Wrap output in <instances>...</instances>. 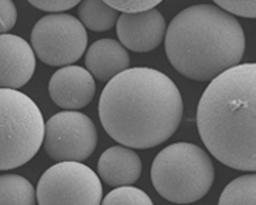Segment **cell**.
I'll list each match as a JSON object with an SVG mask.
<instances>
[{
  "label": "cell",
  "instance_id": "16",
  "mask_svg": "<svg viewBox=\"0 0 256 205\" xmlns=\"http://www.w3.org/2000/svg\"><path fill=\"white\" fill-rule=\"evenodd\" d=\"M218 205H256V174L238 177L228 184Z\"/></svg>",
  "mask_w": 256,
  "mask_h": 205
},
{
  "label": "cell",
  "instance_id": "11",
  "mask_svg": "<svg viewBox=\"0 0 256 205\" xmlns=\"http://www.w3.org/2000/svg\"><path fill=\"white\" fill-rule=\"evenodd\" d=\"M36 58L32 46L24 38L0 35V88L18 90L32 78Z\"/></svg>",
  "mask_w": 256,
  "mask_h": 205
},
{
  "label": "cell",
  "instance_id": "7",
  "mask_svg": "<svg viewBox=\"0 0 256 205\" xmlns=\"http://www.w3.org/2000/svg\"><path fill=\"white\" fill-rule=\"evenodd\" d=\"M86 26L74 16L51 13L40 17L30 33V46L46 65L67 67L80 59L87 48Z\"/></svg>",
  "mask_w": 256,
  "mask_h": 205
},
{
  "label": "cell",
  "instance_id": "18",
  "mask_svg": "<svg viewBox=\"0 0 256 205\" xmlns=\"http://www.w3.org/2000/svg\"><path fill=\"white\" fill-rule=\"evenodd\" d=\"M213 1L230 14L256 19V0H213Z\"/></svg>",
  "mask_w": 256,
  "mask_h": 205
},
{
  "label": "cell",
  "instance_id": "12",
  "mask_svg": "<svg viewBox=\"0 0 256 205\" xmlns=\"http://www.w3.org/2000/svg\"><path fill=\"white\" fill-rule=\"evenodd\" d=\"M98 178L110 187H129L142 174V161L128 146H112L102 153L97 164Z\"/></svg>",
  "mask_w": 256,
  "mask_h": 205
},
{
  "label": "cell",
  "instance_id": "2",
  "mask_svg": "<svg viewBox=\"0 0 256 205\" xmlns=\"http://www.w3.org/2000/svg\"><path fill=\"white\" fill-rule=\"evenodd\" d=\"M197 126L218 162L256 172V64H238L210 81L197 107Z\"/></svg>",
  "mask_w": 256,
  "mask_h": 205
},
{
  "label": "cell",
  "instance_id": "21",
  "mask_svg": "<svg viewBox=\"0 0 256 205\" xmlns=\"http://www.w3.org/2000/svg\"><path fill=\"white\" fill-rule=\"evenodd\" d=\"M32 6L38 7L40 10L60 13L64 10H70L71 7L77 6L81 0H28Z\"/></svg>",
  "mask_w": 256,
  "mask_h": 205
},
{
  "label": "cell",
  "instance_id": "4",
  "mask_svg": "<svg viewBox=\"0 0 256 205\" xmlns=\"http://www.w3.org/2000/svg\"><path fill=\"white\" fill-rule=\"evenodd\" d=\"M150 179L164 200L174 204H192L212 190L214 165L200 146L178 142L155 156Z\"/></svg>",
  "mask_w": 256,
  "mask_h": 205
},
{
  "label": "cell",
  "instance_id": "15",
  "mask_svg": "<svg viewBox=\"0 0 256 205\" xmlns=\"http://www.w3.org/2000/svg\"><path fill=\"white\" fill-rule=\"evenodd\" d=\"M0 205H36L34 185L20 175H0Z\"/></svg>",
  "mask_w": 256,
  "mask_h": 205
},
{
  "label": "cell",
  "instance_id": "17",
  "mask_svg": "<svg viewBox=\"0 0 256 205\" xmlns=\"http://www.w3.org/2000/svg\"><path fill=\"white\" fill-rule=\"evenodd\" d=\"M100 205H154V203L146 192L129 185L108 192Z\"/></svg>",
  "mask_w": 256,
  "mask_h": 205
},
{
  "label": "cell",
  "instance_id": "5",
  "mask_svg": "<svg viewBox=\"0 0 256 205\" xmlns=\"http://www.w3.org/2000/svg\"><path fill=\"white\" fill-rule=\"evenodd\" d=\"M45 122L36 103L12 88H0V171L28 164L44 143Z\"/></svg>",
  "mask_w": 256,
  "mask_h": 205
},
{
  "label": "cell",
  "instance_id": "13",
  "mask_svg": "<svg viewBox=\"0 0 256 205\" xmlns=\"http://www.w3.org/2000/svg\"><path fill=\"white\" fill-rule=\"evenodd\" d=\"M130 65L128 49L114 39H98L86 54V68L98 81H110Z\"/></svg>",
  "mask_w": 256,
  "mask_h": 205
},
{
  "label": "cell",
  "instance_id": "6",
  "mask_svg": "<svg viewBox=\"0 0 256 205\" xmlns=\"http://www.w3.org/2000/svg\"><path fill=\"white\" fill-rule=\"evenodd\" d=\"M102 198V179L81 162L52 165L36 187L38 205H100Z\"/></svg>",
  "mask_w": 256,
  "mask_h": 205
},
{
  "label": "cell",
  "instance_id": "19",
  "mask_svg": "<svg viewBox=\"0 0 256 205\" xmlns=\"http://www.w3.org/2000/svg\"><path fill=\"white\" fill-rule=\"evenodd\" d=\"M108 6L122 13H135L155 9L162 0H104Z\"/></svg>",
  "mask_w": 256,
  "mask_h": 205
},
{
  "label": "cell",
  "instance_id": "14",
  "mask_svg": "<svg viewBox=\"0 0 256 205\" xmlns=\"http://www.w3.org/2000/svg\"><path fill=\"white\" fill-rule=\"evenodd\" d=\"M80 22L94 32H104L116 25L118 10L104 0H81L78 6Z\"/></svg>",
  "mask_w": 256,
  "mask_h": 205
},
{
  "label": "cell",
  "instance_id": "8",
  "mask_svg": "<svg viewBox=\"0 0 256 205\" xmlns=\"http://www.w3.org/2000/svg\"><path fill=\"white\" fill-rule=\"evenodd\" d=\"M97 129L86 114L67 110L54 114L44 133L46 155L58 162H81L90 158L97 146Z\"/></svg>",
  "mask_w": 256,
  "mask_h": 205
},
{
  "label": "cell",
  "instance_id": "10",
  "mask_svg": "<svg viewBox=\"0 0 256 205\" xmlns=\"http://www.w3.org/2000/svg\"><path fill=\"white\" fill-rule=\"evenodd\" d=\"M96 94L94 77L78 65H67L50 80V96L55 104L66 110L84 109Z\"/></svg>",
  "mask_w": 256,
  "mask_h": 205
},
{
  "label": "cell",
  "instance_id": "9",
  "mask_svg": "<svg viewBox=\"0 0 256 205\" xmlns=\"http://www.w3.org/2000/svg\"><path fill=\"white\" fill-rule=\"evenodd\" d=\"M120 43L134 52H150L165 39V17L156 9L122 13L116 22Z\"/></svg>",
  "mask_w": 256,
  "mask_h": 205
},
{
  "label": "cell",
  "instance_id": "3",
  "mask_svg": "<svg viewBox=\"0 0 256 205\" xmlns=\"http://www.w3.org/2000/svg\"><path fill=\"white\" fill-rule=\"evenodd\" d=\"M246 38L239 20L214 4L181 10L165 32V52L184 77L212 81L242 61Z\"/></svg>",
  "mask_w": 256,
  "mask_h": 205
},
{
  "label": "cell",
  "instance_id": "20",
  "mask_svg": "<svg viewBox=\"0 0 256 205\" xmlns=\"http://www.w3.org/2000/svg\"><path fill=\"white\" fill-rule=\"evenodd\" d=\"M18 20V10L12 0H0V35L12 30Z\"/></svg>",
  "mask_w": 256,
  "mask_h": 205
},
{
  "label": "cell",
  "instance_id": "1",
  "mask_svg": "<svg viewBox=\"0 0 256 205\" xmlns=\"http://www.w3.org/2000/svg\"><path fill=\"white\" fill-rule=\"evenodd\" d=\"M98 117L113 140L130 149H150L176 132L182 97L176 82L161 71L128 68L102 91Z\"/></svg>",
  "mask_w": 256,
  "mask_h": 205
}]
</instances>
